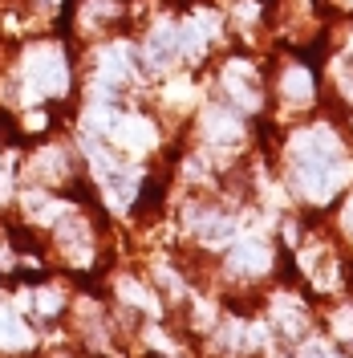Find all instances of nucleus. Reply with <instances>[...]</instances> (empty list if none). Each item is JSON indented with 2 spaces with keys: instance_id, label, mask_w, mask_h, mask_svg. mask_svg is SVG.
<instances>
[{
  "instance_id": "nucleus-1",
  "label": "nucleus",
  "mask_w": 353,
  "mask_h": 358,
  "mask_svg": "<svg viewBox=\"0 0 353 358\" xmlns=\"http://www.w3.org/2000/svg\"><path fill=\"white\" fill-rule=\"evenodd\" d=\"M345 179L341 155H337V143L325 138V131H309L301 138V151H296V183L309 192V196H333V187Z\"/></svg>"
},
{
  "instance_id": "nucleus-2",
  "label": "nucleus",
  "mask_w": 353,
  "mask_h": 358,
  "mask_svg": "<svg viewBox=\"0 0 353 358\" xmlns=\"http://www.w3.org/2000/svg\"><path fill=\"white\" fill-rule=\"evenodd\" d=\"M232 265L243 268V273H260L268 265V252L260 245H240L236 248V257H232Z\"/></svg>"
}]
</instances>
